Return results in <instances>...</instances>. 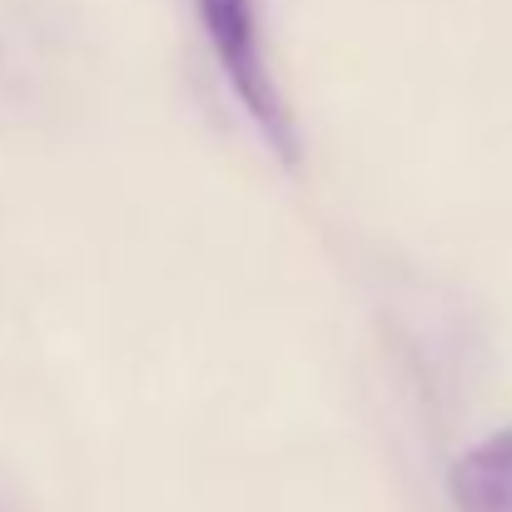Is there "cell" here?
I'll return each instance as SVG.
<instances>
[{
    "label": "cell",
    "mask_w": 512,
    "mask_h": 512,
    "mask_svg": "<svg viewBox=\"0 0 512 512\" xmlns=\"http://www.w3.org/2000/svg\"><path fill=\"white\" fill-rule=\"evenodd\" d=\"M199 5V25L204 40L234 90V100L244 105V115L254 120V130L264 135V145L284 160L299 165V135L294 120L274 90V75L264 65V45H259V20H254V0H194Z\"/></svg>",
    "instance_id": "1"
},
{
    "label": "cell",
    "mask_w": 512,
    "mask_h": 512,
    "mask_svg": "<svg viewBox=\"0 0 512 512\" xmlns=\"http://www.w3.org/2000/svg\"><path fill=\"white\" fill-rule=\"evenodd\" d=\"M448 498L458 512H512V428L458 453L448 468Z\"/></svg>",
    "instance_id": "2"
}]
</instances>
